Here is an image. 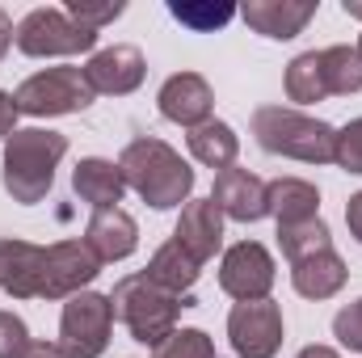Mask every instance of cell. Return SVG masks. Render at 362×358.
I'll return each mask as SVG.
<instances>
[{
  "instance_id": "9a60e30c",
  "label": "cell",
  "mask_w": 362,
  "mask_h": 358,
  "mask_svg": "<svg viewBox=\"0 0 362 358\" xmlns=\"http://www.w3.org/2000/svg\"><path fill=\"white\" fill-rule=\"evenodd\" d=\"M42 253L30 241H0V291L13 299H42Z\"/></svg>"
},
{
  "instance_id": "277c9868",
  "label": "cell",
  "mask_w": 362,
  "mask_h": 358,
  "mask_svg": "<svg viewBox=\"0 0 362 358\" xmlns=\"http://www.w3.org/2000/svg\"><path fill=\"white\" fill-rule=\"evenodd\" d=\"M110 308H114V321H122L135 342L156 350L165 337L177 333V312L189 308V304L177 299V295H169V291H160L148 274H131V278H122L114 287Z\"/></svg>"
},
{
  "instance_id": "44dd1931",
  "label": "cell",
  "mask_w": 362,
  "mask_h": 358,
  "mask_svg": "<svg viewBox=\"0 0 362 358\" xmlns=\"http://www.w3.org/2000/svg\"><path fill=\"white\" fill-rule=\"evenodd\" d=\"M346 278H350V270H346V262L333 249L291 266V282H295V291L303 299H329V295H337L346 287Z\"/></svg>"
},
{
  "instance_id": "7a4b0ae2",
  "label": "cell",
  "mask_w": 362,
  "mask_h": 358,
  "mask_svg": "<svg viewBox=\"0 0 362 358\" xmlns=\"http://www.w3.org/2000/svg\"><path fill=\"white\" fill-rule=\"evenodd\" d=\"M68 152V135L59 131H42V127H25L13 131L4 139V190L17 202H42L51 194L55 169Z\"/></svg>"
},
{
  "instance_id": "cb8c5ba5",
  "label": "cell",
  "mask_w": 362,
  "mask_h": 358,
  "mask_svg": "<svg viewBox=\"0 0 362 358\" xmlns=\"http://www.w3.org/2000/svg\"><path fill=\"white\" fill-rule=\"evenodd\" d=\"M286 97H291V101H303V105L329 97L325 68H320V51H308V55L291 59V68H286Z\"/></svg>"
},
{
  "instance_id": "3957f363",
  "label": "cell",
  "mask_w": 362,
  "mask_h": 358,
  "mask_svg": "<svg viewBox=\"0 0 362 358\" xmlns=\"http://www.w3.org/2000/svg\"><path fill=\"white\" fill-rule=\"evenodd\" d=\"M253 135L266 152L303 161V165H329L337 156V131L286 105H262L253 114Z\"/></svg>"
},
{
  "instance_id": "9c48e42d",
  "label": "cell",
  "mask_w": 362,
  "mask_h": 358,
  "mask_svg": "<svg viewBox=\"0 0 362 358\" xmlns=\"http://www.w3.org/2000/svg\"><path fill=\"white\" fill-rule=\"evenodd\" d=\"M228 337L240 358H274L282 346V312L270 299L236 304L228 316Z\"/></svg>"
},
{
  "instance_id": "8d00e7d4",
  "label": "cell",
  "mask_w": 362,
  "mask_h": 358,
  "mask_svg": "<svg viewBox=\"0 0 362 358\" xmlns=\"http://www.w3.org/2000/svg\"><path fill=\"white\" fill-rule=\"evenodd\" d=\"M341 8H346V13H350V17H358V21H362V0H346V4H341Z\"/></svg>"
},
{
  "instance_id": "30bf717a",
  "label": "cell",
  "mask_w": 362,
  "mask_h": 358,
  "mask_svg": "<svg viewBox=\"0 0 362 358\" xmlns=\"http://www.w3.org/2000/svg\"><path fill=\"white\" fill-rule=\"evenodd\" d=\"M219 287L240 299V304H253V299H270L274 287V258L266 253V245L257 241H240L223 253V266H219Z\"/></svg>"
},
{
  "instance_id": "484cf974",
  "label": "cell",
  "mask_w": 362,
  "mask_h": 358,
  "mask_svg": "<svg viewBox=\"0 0 362 358\" xmlns=\"http://www.w3.org/2000/svg\"><path fill=\"white\" fill-rule=\"evenodd\" d=\"M169 13L177 17L181 25H189V30H219V25H228L240 8H232V4H181V0H173Z\"/></svg>"
},
{
  "instance_id": "52a82bcc",
  "label": "cell",
  "mask_w": 362,
  "mask_h": 358,
  "mask_svg": "<svg viewBox=\"0 0 362 358\" xmlns=\"http://www.w3.org/2000/svg\"><path fill=\"white\" fill-rule=\"evenodd\" d=\"M110 329H114V308L110 295L81 291L64 304V321H59V354L64 358H101L110 346Z\"/></svg>"
},
{
  "instance_id": "5b68a950",
  "label": "cell",
  "mask_w": 362,
  "mask_h": 358,
  "mask_svg": "<svg viewBox=\"0 0 362 358\" xmlns=\"http://www.w3.org/2000/svg\"><path fill=\"white\" fill-rule=\"evenodd\" d=\"M93 85L85 76V68H47V72H34L30 81H21V89L13 93L17 110L21 114H34V118H59V114H81L93 105Z\"/></svg>"
},
{
  "instance_id": "ba28073f",
  "label": "cell",
  "mask_w": 362,
  "mask_h": 358,
  "mask_svg": "<svg viewBox=\"0 0 362 358\" xmlns=\"http://www.w3.org/2000/svg\"><path fill=\"white\" fill-rule=\"evenodd\" d=\"M101 270V258L85 241H55L42 253V299H72Z\"/></svg>"
},
{
  "instance_id": "2e32d148",
  "label": "cell",
  "mask_w": 362,
  "mask_h": 358,
  "mask_svg": "<svg viewBox=\"0 0 362 358\" xmlns=\"http://www.w3.org/2000/svg\"><path fill=\"white\" fill-rule=\"evenodd\" d=\"M240 17L266 38H295L316 17V0H249Z\"/></svg>"
},
{
  "instance_id": "f546056e",
  "label": "cell",
  "mask_w": 362,
  "mask_h": 358,
  "mask_svg": "<svg viewBox=\"0 0 362 358\" xmlns=\"http://www.w3.org/2000/svg\"><path fill=\"white\" fill-rule=\"evenodd\" d=\"M346 173H362V118H354L346 131H337V156H333Z\"/></svg>"
},
{
  "instance_id": "d590c367",
  "label": "cell",
  "mask_w": 362,
  "mask_h": 358,
  "mask_svg": "<svg viewBox=\"0 0 362 358\" xmlns=\"http://www.w3.org/2000/svg\"><path fill=\"white\" fill-rule=\"evenodd\" d=\"M299 358H341V354L329 350V346H308V350H299Z\"/></svg>"
},
{
  "instance_id": "d6a6232c",
  "label": "cell",
  "mask_w": 362,
  "mask_h": 358,
  "mask_svg": "<svg viewBox=\"0 0 362 358\" xmlns=\"http://www.w3.org/2000/svg\"><path fill=\"white\" fill-rule=\"evenodd\" d=\"M346 224H350V232L358 236V245H362V194L350 198V207H346Z\"/></svg>"
},
{
  "instance_id": "8992f818",
  "label": "cell",
  "mask_w": 362,
  "mask_h": 358,
  "mask_svg": "<svg viewBox=\"0 0 362 358\" xmlns=\"http://www.w3.org/2000/svg\"><path fill=\"white\" fill-rule=\"evenodd\" d=\"M13 42H17L21 55H34V59H47V55H85V51L97 47V30L81 25L64 8H34V13L21 17Z\"/></svg>"
},
{
  "instance_id": "74e56055",
  "label": "cell",
  "mask_w": 362,
  "mask_h": 358,
  "mask_svg": "<svg viewBox=\"0 0 362 358\" xmlns=\"http://www.w3.org/2000/svg\"><path fill=\"white\" fill-rule=\"evenodd\" d=\"M354 51H358V59H362V38H358V47H354Z\"/></svg>"
},
{
  "instance_id": "7402d4cb",
  "label": "cell",
  "mask_w": 362,
  "mask_h": 358,
  "mask_svg": "<svg viewBox=\"0 0 362 358\" xmlns=\"http://www.w3.org/2000/svg\"><path fill=\"white\" fill-rule=\"evenodd\" d=\"M189 152H194V161L198 165H206V169H232L236 165V152H240V139H236V131L228 127V122H219V118H206L202 127H194L189 131Z\"/></svg>"
},
{
  "instance_id": "e575fe53",
  "label": "cell",
  "mask_w": 362,
  "mask_h": 358,
  "mask_svg": "<svg viewBox=\"0 0 362 358\" xmlns=\"http://www.w3.org/2000/svg\"><path fill=\"white\" fill-rule=\"evenodd\" d=\"M13 34H17V30H13V21H8V13L0 8V59H4V51H8V42H13Z\"/></svg>"
},
{
  "instance_id": "ffe728a7",
  "label": "cell",
  "mask_w": 362,
  "mask_h": 358,
  "mask_svg": "<svg viewBox=\"0 0 362 358\" xmlns=\"http://www.w3.org/2000/svg\"><path fill=\"white\" fill-rule=\"evenodd\" d=\"M266 202H270V215L278 219V228H291V224L316 219L320 190H316L312 181L278 178V181H270V185H266Z\"/></svg>"
},
{
  "instance_id": "603a6c76",
  "label": "cell",
  "mask_w": 362,
  "mask_h": 358,
  "mask_svg": "<svg viewBox=\"0 0 362 358\" xmlns=\"http://www.w3.org/2000/svg\"><path fill=\"white\" fill-rule=\"evenodd\" d=\"M278 241H282V253L295 262L303 258H316V253H329L333 249V236H329V224L325 219H303V224H291V228H278Z\"/></svg>"
},
{
  "instance_id": "8fae6325",
  "label": "cell",
  "mask_w": 362,
  "mask_h": 358,
  "mask_svg": "<svg viewBox=\"0 0 362 358\" xmlns=\"http://www.w3.org/2000/svg\"><path fill=\"white\" fill-rule=\"evenodd\" d=\"M211 202L236 219V224H257L262 215H270V202H266V181L253 178L249 169H223L215 173V190H211Z\"/></svg>"
},
{
  "instance_id": "7c38bea8",
  "label": "cell",
  "mask_w": 362,
  "mask_h": 358,
  "mask_svg": "<svg viewBox=\"0 0 362 358\" xmlns=\"http://www.w3.org/2000/svg\"><path fill=\"white\" fill-rule=\"evenodd\" d=\"M173 241H177L198 266H206V262L215 258V249L223 245V211H219L211 198L185 202L177 228H173Z\"/></svg>"
},
{
  "instance_id": "5bb4252c",
  "label": "cell",
  "mask_w": 362,
  "mask_h": 358,
  "mask_svg": "<svg viewBox=\"0 0 362 358\" xmlns=\"http://www.w3.org/2000/svg\"><path fill=\"white\" fill-rule=\"evenodd\" d=\"M156 101H160V114H165L169 122H181V127H189V131L202 127V122L211 118V105H215L211 85H206L198 72H177V76H169Z\"/></svg>"
},
{
  "instance_id": "836d02e7",
  "label": "cell",
  "mask_w": 362,
  "mask_h": 358,
  "mask_svg": "<svg viewBox=\"0 0 362 358\" xmlns=\"http://www.w3.org/2000/svg\"><path fill=\"white\" fill-rule=\"evenodd\" d=\"M21 358H64V354H59V342H30Z\"/></svg>"
},
{
  "instance_id": "f1b7e54d",
  "label": "cell",
  "mask_w": 362,
  "mask_h": 358,
  "mask_svg": "<svg viewBox=\"0 0 362 358\" xmlns=\"http://www.w3.org/2000/svg\"><path fill=\"white\" fill-rule=\"evenodd\" d=\"M30 342H34V337H30L25 321L13 316V312H0V358H21Z\"/></svg>"
},
{
  "instance_id": "e0dca14e",
  "label": "cell",
  "mask_w": 362,
  "mask_h": 358,
  "mask_svg": "<svg viewBox=\"0 0 362 358\" xmlns=\"http://www.w3.org/2000/svg\"><path fill=\"white\" fill-rule=\"evenodd\" d=\"M85 245H89L101 262H122V258L135 253L139 228H135V219H131L122 207H114V211H93L89 228H85Z\"/></svg>"
},
{
  "instance_id": "1f68e13d",
  "label": "cell",
  "mask_w": 362,
  "mask_h": 358,
  "mask_svg": "<svg viewBox=\"0 0 362 358\" xmlns=\"http://www.w3.org/2000/svg\"><path fill=\"white\" fill-rule=\"evenodd\" d=\"M17 101H13V93H4L0 89V139H8L13 135V122H17Z\"/></svg>"
},
{
  "instance_id": "4fadbf2b",
  "label": "cell",
  "mask_w": 362,
  "mask_h": 358,
  "mask_svg": "<svg viewBox=\"0 0 362 358\" xmlns=\"http://www.w3.org/2000/svg\"><path fill=\"white\" fill-rule=\"evenodd\" d=\"M144 72H148V64H144V55L135 47H105V51L93 55L89 68H85L93 93H114V97L139 89Z\"/></svg>"
},
{
  "instance_id": "6da1fadb",
  "label": "cell",
  "mask_w": 362,
  "mask_h": 358,
  "mask_svg": "<svg viewBox=\"0 0 362 358\" xmlns=\"http://www.w3.org/2000/svg\"><path fill=\"white\" fill-rule=\"evenodd\" d=\"M118 169H122V181L144 198L152 202L156 211L165 207H181L194 190V169L181 161L177 152L152 135H139L122 148L118 156Z\"/></svg>"
},
{
  "instance_id": "d4e9b609",
  "label": "cell",
  "mask_w": 362,
  "mask_h": 358,
  "mask_svg": "<svg viewBox=\"0 0 362 358\" xmlns=\"http://www.w3.org/2000/svg\"><path fill=\"white\" fill-rule=\"evenodd\" d=\"M320 68H325V85H329V97H346V93L362 89V59L354 47H329L320 51Z\"/></svg>"
},
{
  "instance_id": "4316f807",
  "label": "cell",
  "mask_w": 362,
  "mask_h": 358,
  "mask_svg": "<svg viewBox=\"0 0 362 358\" xmlns=\"http://www.w3.org/2000/svg\"><path fill=\"white\" fill-rule=\"evenodd\" d=\"M156 358H219V354H215V346L202 329H177L173 337H165L156 346Z\"/></svg>"
},
{
  "instance_id": "ac0fdd59",
  "label": "cell",
  "mask_w": 362,
  "mask_h": 358,
  "mask_svg": "<svg viewBox=\"0 0 362 358\" xmlns=\"http://www.w3.org/2000/svg\"><path fill=\"white\" fill-rule=\"evenodd\" d=\"M72 190L89 202L93 211H114L127 194V181H122V169L114 161H101V156H89L76 165L72 173Z\"/></svg>"
},
{
  "instance_id": "d6986e66",
  "label": "cell",
  "mask_w": 362,
  "mask_h": 358,
  "mask_svg": "<svg viewBox=\"0 0 362 358\" xmlns=\"http://www.w3.org/2000/svg\"><path fill=\"white\" fill-rule=\"evenodd\" d=\"M198 262L181 249L177 241H169V245H160L156 253H152V262H148V278L160 287V291H169V295H177V299H185V304H194V282H198Z\"/></svg>"
},
{
  "instance_id": "83f0119b",
  "label": "cell",
  "mask_w": 362,
  "mask_h": 358,
  "mask_svg": "<svg viewBox=\"0 0 362 358\" xmlns=\"http://www.w3.org/2000/svg\"><path fill=\"white\" fill-rule=\"evenodd\" d=\"M122 0H114V4H89V0H68L64 4V13L68 17H76L81 25H89V30H101V25H110L114 17H122Z\"/></svg>"
},
{
  "instance_id": "4dcf8cb0",
  "label": "cell",
  "mask_w": 362,
  "mask_h": 358,
  "mask_svg": "<svg viewBox=\"0 0 362 358\" xmlns=\"http://www.w3.org/2000/svg\"><path fill=\"white\" fill-rule=\"evenodd\" d=\"M333 333L341 337V346H350V350H358V354H362V299L337 312V321H333Z\"/></svg>"
}]
</instances>
